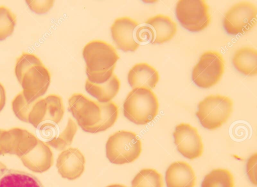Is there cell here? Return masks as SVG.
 Wrapping results in <instances>:
<instances>
[{"label": "cell", "mask_w": 257, "mask_h": 187, "mask_svg": "<svg viewBox=\"0 0 257 187\" xmlns=\"http://www.w3.org/2000/svg\"><path fill=\"white\" fill-rule=\"evenodd\" d=\"M15 73L23 88V95L30 104L43 96L50 83L49 71L34 54L21 55L17 59Z\"/></svg>", "instance_id": "6da1fadb"}, {"label": "cell", "mask_w": 257, "mask_h": 187, "mask_svg": "<svg viewBox=\"0 0 257 187\" xmlns=\"http://www.w3.org/2000/svg\"><path fill=\"white\" fill-rule=\"evenodd\" d=\"M82 55L86 63L87 79L96 84L103 83L111 77L119 58L113 46L98 40L87 43Z\"/></svg>", "instance_id": "7a4b0ae2"}, {"label": "cell", "mask_w": 257, "mask_h": 187, "mask_svg": "<svg viewBox=\"0 0 257 187\" xmlns=\"http://www.w3.org/2000/svg\"><path fill=\"white\" fill-rule=\"evenodd\" d=\"M158 99L152 89L139 87L133 89L123 104L124 117L137 125H146L157 116L159 110Z\"/></svg>", "instance_id": "3957f363"}, {"label": "cell", "mask_w": 257, "mask_h": 187, "mask_svg": "<svg viewBox=\"0 0 257 187\" xmlns=\"http://www.w3.org/2000/svg\"><path fill=\"white\" fill-rule=\"evenodd\" d=\"M106 156L114 164L130 163L137 160L142 151V142L133 132L120 130L111 134L105 146Z\"/></svg>", "instance_id": "277c9868"}, {"label": "cell", "mask_w": 257, "mask_h": 187, "mask_svg": "<svg viewBox=\"0 0 257 187\" xmlns=\"http://www.w3.org/2000/svg\"><path fill=\"white\" fill-rule=\"evenodd\" d=\"M233 105L228 97L211 95L199 103L196 115L204 128L215 130L228 120L232 113Z\"/></svg>", "instance_id": "5b68a950"}, {"label": "cell", "mask_w": 257, "mask_h": 187, "mask_svg": "<svg viewBox=\"0 0 257 187\" xmlns=\"http://www.w3.org/2000/svg\"><path fill=\"white\" fill-rule=\"evenodd\" d=\"M68 109L84 131L90 133L100 132L102 121L100 103L82 94L74 93L68 100Z\"/></svg>", "instance_id": "8992f818"}, {"label": "cell", "mask_w": 257, "mask_h": 187, "mask_svg": "<svg viewBox=\"0 0 257 187\" xmlns=\"http://www.w3.org/2000/svg\"><path fill=\"white\" fill-rule=\"evenodd\" d=\"M224 71V60L222 55L215 51L202 54L192 71V80L198 86L209 88L221 79Z\"/></svg>", "instance_id": "52a82bcc"}, {"label": "cell", "mask_w": 257, "mask_h": 187, "mask_svg": "<svg viewBox=\"0 0 257 187\" xmlns=\"http://www.w3.org/2000/svg\"><path fill=\"white\" fill-rule=\"evenodd\" d=\"M176 13L182 26L191 32L205 29L211 21L209 6L204 0H180Z\"/></svg>", "instance_id": "ba28073f"}, {"label": "cell", "mask_w": 257, "mask_h": 187, "mask_svg": "<svg viewBox=\"0 0 257 187\" xmlns=\"http://www.w3.org/2000/svg\"><path fill=\"white\" fill-rule=\"evenodd\" d=\"M257 8L249 2H240L232 6L226 13L223 26L231 35L243 34L256 24Z\"/></svg>", "instance_id": "9c48e42d"}, {"label": "cell", "mask_w": 257, "mask_h": 187, "mask_svg": "<svg viewBox=\"0 0 257 187\" xmlns=\"http://www.w3.org/2000/svg\"><path fill=\"white\" fill-rule=\"evenodd\" d=\"M173 135L177 150L183 156L193 160L202 155L203 145L196 128L182 123L176 126Z\"/></svg>", "instance_id": "30bf717a"}, {"label": "cell", "mask_w": 257, "mask_h": 187, "mask_svg": "<svg viewBox=\"0 0 257 187\" xmlns=\"http://www.w3.org/2000/svg\"><path fill=\"white\" fill-rule=\"evenodd\" d=\"M138 23L128 17L118 18L110 27L111 36L118 49L135 51L140 46L136 36Z\"/></svg>", "instance_id": "8fae6325"}, {"label": "cell", "mask_w": 257, "mask_h": 187, "mask_svg": "<svg viewBox=\"0 0 257 187\" xmlns=\"http://www.w3.org/2000/svg\"><path fill=\"white\" fill-rule=\"evenodd\" d=\"M64 114L62 99L58 95L51 94L35 103L30 116L37 123L50 121L58 124L62 120Z\"/></svg>", "instance_id": "7c38bea8"}, {"label": "cell", "mask_w": 257, "mask_h": 187, "mask_svg": "<svg viewBox=\"0 0 257 187\" xmlns=\"http://www.w3.org/2000/svg\"><path fill=\"white\" fill-rule=\"evenodd\" d=\"M85 159L77 148L69 147L58 155L56 167L61 176L73 180L79 178L85 169Z\"/></svg>", "instance_id": "4fadbf2b"}, {"label": "cell", "mask_w": 257, "mask_h": 187, "mask_svg": "<svg viewBox=\"0 0 257 187\" xmlns=\"http://www.w3.org/2000/svg\"><path fill=\"white\" fill-rule=\"evenodd\" d=\"M152 44H162L171 40L177 30V25L167 16L158 14L149 18L145 23Z\"/></svg>", "instance_id": "5bb4252c"}, {"label": "cell", "mask_w": 257, "mask_h": 187, "mask_svg": "<svg viewBox=\"0 0 257 187\" xmlns=\"http://www.w3.org/2000/svg\"><path fill=\"white\" fill-rule=\"evenodd\" d=\"M167 187H194L196 176L193 168L184 161L172 163L166 172Z\"/></svg>", "instance_id": "9a60e30c"}, {"label": "cell", "mask_w": 257, "mask_h": 187, "mask_svg": "<svg viewBox=\"0 0 257 187\" xmlns=\"http://www.w3.org/2000/svg\"><path fill=\"white\" fill-rule=\"evenodd\" d=\"M159 80V75L157 70L145 62L136 64L127 74L128 83L133 89L139 87L153 89Z\"/></svg>", "instance_id": "2e32d148"}, {"label": "cell", "mask_w": 257, "mask_h": 187, "mask_svg": "<svg viewBox=\"0 0 257 187\" xmlns=\"http://www.w3.org/2000/svg\"><path fill=\"white\" fill-rule=\"evenodd\" d=\"M0 187H44L34 175L26 171L0 168Z\"/></svg>", "instance_id": "e0dca14e"}, {"label": "cell", "mask_w": 257, "mask_h": 187, "mask_svg": "<svg viewBox=\"0 0 257 187\" xmlns=\"http://www.w3.org/2000/svg\"><path fill=\"white\" fill-rule=\"evenodd\" d=\"M120 86L119 79L113 73L105 82L101 84L92 83L86 79L85 87L86 91L96 99L99 103L110 102L117 94Z\"/></svg>", "instance_id": "ac0fdd59"}, {"label": "cell", "mask_w": 257, "mask_h": 187, "mask_svg": "<svg viewBox=\"0 0 257 187\" xmlns=\"http://www.w3.org/2000/svg\"><path fill=\"white\" fill-rule=\"evenodd\" d=\"M232 63L235 68L246 75L257 74V51L256 49L244 47L237 50L234 54Z\"/></svg>", "instance_id": "d6986e66"}, {"label": "cell", "mask_w": 257, "mask_h": 187, "mask_svg": "<svg viewBox=\"0 0 257 187\" xmlns=\"http://www.w3.org/2000/svg\"><path fill=\"white\" fill-rule=\"evenodd\" d=\"M233 175L226 169H213L205 175L201 187H234Z\"/></svg>", "instance_id": "ffe728a7"}, {"label": "cell", "mask_w": 257, "mask_h": 187, "mask_svg": "<svg viewBox=\"0 0 257 187\" xmlns=\"http://www.w3.org/2000/svg\"><path fill=\"white\" fill-rule=\"evenodd\" d=\"M131 184V187H163V177L154 169L144 168L135 175Z\"/></svg>", "instance_id": "44dd1931"}, {"label": "cell", "mask_w": 257, "mask_h": 187, "mask_svg": "<svg viewBox=\"0 0 257 187\" xmlns=\"http://www.w3.org/2000/svg\"><path fill=\"white\" fill-rule=\"evenodd\" d=\"M77 129L75 122L72 119L69 118L63 130L48 141V143L58 150H64L72 143Z\"/></svg>", "instance_id": "7402d4cb"}, {"label": "cell", "mask_w": 257, "mask_h": 187, "mask_svg": "<svg viewBox=\"0 0 257 187\" xmlns=\"http://www.w3.org/2000/svg\"><path fill=\"white\" fill-rule=\"evenodd\" d=\"M16 24V15L8 8L0 6V41L13 34Z\"/></svg>", "instance_id": "603a6c76"}, {"label": "cell", "mask_w": 257, "mask_h": 187, "mask_svg": "<svg viewBox=\"0 0 257 187\" xmlns=\"http://www.w3.org/2000/svg\"><path fill=\"white\" fill-rule=\"evenodd\" d=\"M30 104L26 100L23 92L18 94L12 102L13 109L16 115L25 118L30 109Z\"/></svg>", "instance_id": "cb8c5ba5"}, {"label": "cell", "mask_w": 257, "mask_h": 187, "mask_svg": "<svg viewBox=\"0 0 257 187\" xmlns=\"http://www.w3.org/2000/svg\"><path fill=\"white\" fill-rule=\"evenodd\" d=\"M29 8L35 13L43 14L48 12L53 6L54 1H27Z\"/></svg>", "instance_id": "d4e9b609"}, {"label": "cell", "mask_w": 257, "mask_h": 187, "mask_svg": "<svg viewBox=\"0 0 257 187\" xmlns=\"http://www.w3.org/2000/svg\"><path fill=\"white\" fill-rule=\"evenodd\" d=\"M256 163L257 154L255 153L249 157L246 165V170L248 177L251 182L255 185L257 184L256 175Z\"/></svg>", "instance_id": "484cf974"}, {"label": "cell", "mask_w": 257, "mask_h": 187, "mask_svg": "<svg viewBox=\"0 0 257 187\" xmlns=\"http://www.w3.org/2000/svg\"><path fill=\"white\" fill-rule=\"evenodd\" d=\"M6 99V91L4 86L0 83V112L5 106Z\"/></svg>", "instance_id": "4316f807"}, {"label": "cell", "mask_w": 257, "mask_h": 187, "mask_svg": "<svg viewBox=\"0 0 257 187\" xmlns=\"http://www.w3.org/2000/svg\"><path fill=\"white\" fill-rule=\"evenodd\" d=\"M106 187H126V186L121 184H111L107 185Z\"/></svg>", "instance_id": "83f0119b"}]
</instances>
